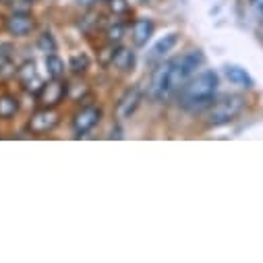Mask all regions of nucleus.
I'll return each instance as SVG.
<instances>
[{"instance_id":"f257e3e1","label":"nucleus","mask_w":263,"mask_h":263,"mask_svg":"<svg viewBox=\"0 0 263 263\" xmlns=\"http://www.w3.org/2000/svg\"><path fill=\"white\" fill-rule=\"evenodd\" d=\"M220 87V77L216 71H201L195 73L180 89H178V106L184 112L197 114L210 110L216 102V93Z\"/></svg>"},{"instance_id":"f03ea898","label":"nucleus","mask_w":263,"mask_h":263,"mask_svg":"<svg viewBox=\"0 0 263 263\" xmlns=\"http://www.w3.org/2000/svg\"><path fill=\"white\" fill-rule=\"evenodd\" d=\"M186 83V79L180 73L178 67V58H172L168 62H162L156 69L154 77H152V96L158 102H166L170 96L178 93V89Z\"/></svg>"},{"instance_id":"7ed1b4c3","label":"nucleus","mask_w":263,"mask_h":263,"mask_svg":"<svg viewBox=\"0 0 263 263\" xmlns=\"http://www.w3.org/2000/svg\"><path fill=\"white\" fill-rule=\"evenodd\" d=\"M245 108V98L242 96H226L220 102L212 104L208 110V124L210 126H224L232 122Z\"/></svg>"},{"instance_id":"20e7f679","label":"nucleus","mask_w":263,"mask_h":263,"mask_svg":"<svg viewBox=\"0 0 263 263\" xmlns=\"http://www.w3.org/2000/svg\"><path fill=\"white\" fill-rule=\"evenodd\" d=\"M69 93V83L64 79H50V83H46L37 96L40 104L44 108H56Z\"/></svg>"},{"instance_id":"39448f33","label":"nucleus","mask_w":263,"mask_h":263,"mask_svg":"<svg viewBox=\"0 0 263 263\" xmlns=\"http://www.w3.org/2000/svg\"><path fill=\"white\" fill-rule=\"evenodd\" d=\"M141 100H143V91H141L139 85L128 87V89L122 93V98H120V102H118V106H116V116H118L120 120L130 118V116L137 112Z\"/></svg>"},{"instance_id":"423d86ee","label":"nucleus","mask_w":263,"mask_h":263,"mask_svg":"<svg viewBox=\"0 0 263 263\" xmlns=\"http://www.w3.org/2000/svg\"><path fill=\"white\" fill-rule=\"evenodd\" d=\"M100 120H102V110L98 106H85V108H81L75 114V118H73V130H75V135L77 137L85 135L87 130H91Z\"/></svg>"},{"instance_id":"0eeeda50","label":"nucleus","mask_w":263,"mask_h":263,"mask_svg":"<svg viewBox=\"0 0 263 263\" xmlns=\"http://www.w3.org/2000/svg\"><path fill=\"white\" fill-rule=\"evenodd\" d=\"M58 120H60V116H58V112H56L54 108H42V110H37V112L31 116V120H29V130H31V133H35V135L50 133V130L58 124Z\"/></svg>"},{"instance_id":"6e6552de","label":"nucleus","mask_w":263,"mask_h":263,"mask_svg":"<svg viewBox=\"0 0 263 263\" xmlns=\"http://www.w3.org/2000/svg\"><path fill=\"white\" fill-rule=\"evenodd\" d=\"M35 29V19L29 13H13L7 19V31L15 37H25Z\"/></svg>"},{"instance_id":"1a4fd4ad","label":"nucleus","mask_w":263,"mask_h":263,"mask_svg":"<svg viewBox=\"0 0 263 263\" xmlns=\"http://www.w3.org/2000/svg\"><path fill=\"white\" fill-rule=\"evenodd\" d=\"M178 40H180V35L178 33H168V35H164V37H160L154 46H152V50L147 52V62H160V60H164V56L168 54V52H172V48L178 44Z\"/></svg>"},{"instance_id":"9d476101","label":"nucleus","mask_w":263,"mask_h":263,"mask_svg":"<svg viewBox=\"0 0 263 263\" xmlns=\"http://www.w3.org/2000/svg\"><path fill=\"white\" fill-rule=\"evenodd\" d=\"M154 31H156V23L152 19H137L133 23V29H130V37H133L135 48L147 46V42L152 40Z\"/></svg>"},{"instance_id":"9b49d317","label":"nucleus","mask_w":263,"mask_h":263,"mask_svg":"<svg viewBox=\"0 0 263 263\" xmlns=\"http://www.w3.org/2000/svg\"><path fill=\"white\" fill-rule=\"evenodd\" d=\"M135 52L130 48H116L114 52V60H112V67L118 69L120 73H128L135 69Z\"/></svg>"},{"instance_id":"f8f14e48","label":"nucleus","mask_w":263,"mask_h":263,"mask_svg":"<svg viewBox=\"0 0 263 263\" xmlns=\"http://www.w3.org/2000/svg\"><path fill=\"white\" fill-rule=\"evenodd\" d=\"M224 73H226L228 81H230L232 85H236V87H242V89H251V87L255 85L253 77H251V75H249L245 69L236 67V64H228V67L224 69Z\"/></svg>"},{"instance_id":"ddd939ff","label":"nucleus","mask_w":263,"mask_h":263,"mask_svg":"<svg viewBox=\"0 0 263 263\" xmlns=\"http://www.w3.org/2000/svg\"><path fill=\"white\" fill-rule=\"evenodd\" d=\"M44 64H46V73L50 79H62L64 77V60L58 54H54V52L46 54Z\"/></svg>"},{"instance_id":"4468645a","label":"nucleus","mask_w":263,"mask_h":263,"mask_svg":"<svg viewBox=\"0 0 263 263\" xmlns=\"http://www.w3.org/2000/svg\"><path fill=\"white\" fill-rule=\"evenodd\" d=\"M19 112V100L15 98V96H3L0 98V118H5V120H9V118H13L15 114Z\"/></svg>"},{"instance_id":"2eb2a0df","label":"nucleus","mask_w":263,"mask_h":263,"mask_svg":"<svg viewBox=\"0 0 263 263\" xmlns=\"http://www.w3.org/2000/svg\"><path fill=\"white\" fill-rule=\"evenodd\" d=\"M69 69H71L75 75L87 73V69H89V56H87L85 52H75V54H71V58H69Z\"/></svg>"},{"instance_id":"dca6fc26","label":"nucleus","mask_w":263,"mask_h":263,"mask_svg":"<svg viewBox=\"0 0 263 263\" xmlns=\"http://www.w3.org/2000/svg\"><path fill=\"white\" fill-rule=\"evenodd\" d=\"M17 79L21 81V83H27L29 79H33V77H37V71H35V62L33 60H25L21 67L17 69Z\"/></svg>"},{"instance_id":"f3484780","label":"nucleus","mask_w":263,"mask_h":263,"mask_svg":"<svg viewBox=\"0 0 263 263\" xmlns=\"http://www.w3.org/2000/svg\"><path fill=\"white\" fill-rule=\"evenodd\" d=\"M37 48H40L42 52H46V54L56 52V40H54V35H52L50 31H44V33L37 37Z\"/></svg>"},{"instance_id":"a211bd4d","label":"nucleus","mask_w":263,"mask_h":263,"mask_svg":"<svg viewBox=\"0 0 263 263\" xmlns=\"http://www.w3.org/2000/svg\"><path fill=\"white\" fill-rule=\"evenodd\" d=\"M106 37L110 44H118L122 37H124V25L122 23H112L106 31Z\"/></svg>"},{"instance_id":"6ab92c4d","label":"nucleus","mask_w":263,"mask_h":263,"mask_svg":"<svg viewBox=\"0 0 263 263\" xmlns=\"http://www.w3.org/2000/svg\"><path fill=\"white\" fill-rule=\"evenodd\" d=\"M106 3L114 15H124L128 11V0H106Z\"/></svg>"},{"instance_id":"aec40b11","label":"nucleus","mask_w":263,"mask_h":263,"mask_svg":"<svg viewBox=\"0 0 263 263\" xmlns=\"http://www.w3.org/2000/svg\"><path fill=\"white\" fill-rule=\"evenodd\" d=\"M11 67V46L3 44L0 46V73Z\"/></svg>"},{"instance_id":"412c9836","label":"nucleus","mask_w":263,"mask_h":263,"mask_svg":"<svg viewBox=\"0 0 263 263\" xmlns=\"http://www.w3.org/2000/svg\"><path fill=\"white\" fill-rule=\"evenodd\" d=\"M23 85H25V89H27L29 93L40 96V91H42V87H44L46 83H44L40 77H33V79H29V81H27V83H23Z\"/></svg>"},{"instance_id":"4be33fe9","label":"nucleus","mask_w":263,"mask_h":263,"mask_svg":"<svg viewBox=\"0 0 263 263\" xmlns=\"http://www.w3.org/2000/svg\"><path fill=\"white\" fill-rule=\"evenodd\" d=\"M114 52H116L114 44H110L108 48H104V50L100 52V62L104 64V67H108V64H112V60H114Z\"/></svg>"},{"instance_id":"5701e85b","label":"nucleus","mask_w":263,"mask_h":263,"mask_svg":"<svg viewBox=\"0 0 263 263\" xmlns=\"http://www.w3.org/2000/svg\"><path fill=\"white\" fill-rule=\"evenodd\" d=\"M75 3H77L79 7H93L98 0H75Z\"/></svg>"},{"instance_id":"b1692460","label":"nucleus","mask_w":263,"mask_h":263,"mask_svg":"<svg viewBox=\"0 0 263 263\" xmlns=\"http://www.w3.org/2000/svg\"><path fill=\"white\" fill-rule=\"evenodd\" d=\"M251 5H253V7L263 15V0H251Z\"/></svg>"},{"instance_id":"393cba45","label":"nucleus","mask_w":263,"mask_h":263,"mask_svg":"<svg viewBox=\"0 0 263 263\" xmlns=\"http://www.w3.org/2000/svg\"><path fill=\"white\" fill-rule=\"evenodd\" d=\"M27 3H35V0H27Z\"/></svg>"}]
</instances>
